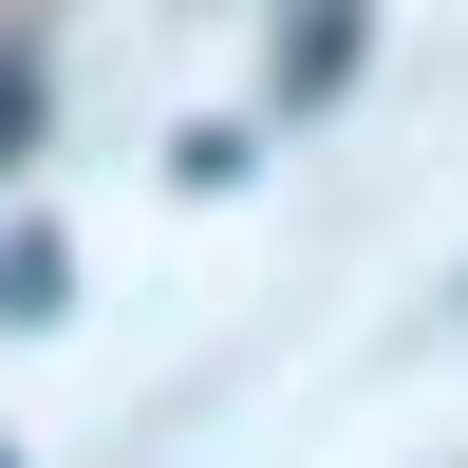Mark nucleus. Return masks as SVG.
Wrapping results in <instances>:
<instances>
[{
  "instance_id": "f257e3e1",
  "label": "nucleus",
  "mask_w": 468,
  "mask_h": 468,
  "mask_svg": "<svg viewBox=\"0 0 468 468\" xmlns=\"http://www.w3.org/2000/svg\"><path fill=\"white\" fill-rule=\"evenodd\" d=\"M37 319H75V244L57 225H0V337H37Z\"/></svg>"
},
{
  "instance_id": "f03ea898",
  "label": "nucleus",
  "mask_w": 468,
  "mask_h": 468,
  "mask_svg": "<svg viewBox=\"0 0 468 468\" xmlns=\"http://www.w3.org/2000/svg\"><path fill=\"white\" fill-rule=\"evenodd\" d=\"M356 37H375L356 0H300V37H282V112H319L337 75H356Z\"/></svg>"
},
{
  "instance_id": "7ed1b4c3",
  "label": "nucleus",
  "mask_w": 468,
  "mask_h": 468,
  "mask_svg": "<svg viewBox=\"0 0 468 468\" xmlns=\"http://www.w3.org/2000/svg\"><path fill=\"white\" fill-rule=\"evenodd\" d=\"M0 169H37V57L0 37Z\"/></svg>"
},
{
  "instance_id": "20e7f679",
  "label": "nucleus",
  "mask_w": 468,
  "mask_h": 468,
  "mask_svg": "<svg viewBox=\"0 0 468 468\" xmlns=\"http://www.w3.org/2000/svg\"><path fill=\"white\" fill-rule=\"evenodd\" d=\"M450 319H468V282H450Z\"/></svg>"
},
{
  "instance_id": "39448f33",
  "label": "nucleus",
  "mask_w": 468,
  "mask_h": 468,
  "mask_svg": "<svg viewBox=\"0 0 468 468\" xmlns=\"http://www.w3.org/2000/svg\"><path fill=\"white\" fill-rule=\"evenodd\" d=\"M0 468H19V450H0Z\"/></svg>"
}]
</instances>
